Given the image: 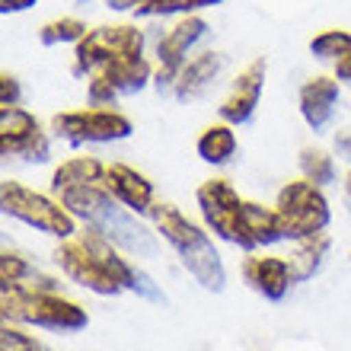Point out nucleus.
<instances>
[{"instance_id": "c756f323", "label": "nucleus", "mask_w": 351, "mask_h": 351, "mask_svg": "<svg viewBox=\"0 0 351 351\" xmlns=\"http://www.w3.org/2000/svg\"><path fill=\"white\" fill-rule=\"evenodd\" d=\"M106 7L115 13H134V16H150L154 0H106Z\"/></svg>"}, {"instance_id": "f8f14e48", "label": "nucleus", "mask_w": 351, "mask_h": 351, "mask_svg": "<svg viewBox=\"0 0 351 351\" xmlns=\"http://www.w3.org/2000/svg\"><path fill=\"white\" fill-rule=\"evenodd\" d=\"M265 71H268L265 58H256V61H250V64L237 74L230 93L223 96L221 109H217L223 121H230V125H246V121L256 115L259 99H262V86H265Z\"/></svg>"}, {"instance_id": "1a4fd4ad", "label": "nucleus", "mask_w": 351, "mask_h": 351, "mask_svg": "<svg viewBox=\"0 0 351 351\" xmlns=\"http://www.w3.org/2000/svg\"><path fill=\"white\" fill-rule=\"evenodd\" d=\"M195 202H198V211L211 233H217L221 240L233 243L240 250H256L246 233V223H243V198L227 179L202 182L195 192Z\"/></svg>"}, {"instance_id": "f704fd0d", "label": "nucleus", "mask_w": 351, "mask_h": 351, "mask_svg": "<svg viewBox=\"0 0 351 351\" xmlns=\"http://www.w3.org/2000/svg\"><path fill=\"white\" fill-rule=\"evenodd\" d=\"M345 195H348V202H351V169L345 173Z\"/></svg>"}, {"instance_id": "aec40b11", "label": "nucleus", "mask_w": 351, "mask_h": 351, "mask_svg": "<svg viewBox=\"0 0 351 351\" xmlns=\"http://www.w3.org/2000/svg\"><path fill=\"white\" fill-rule=\"evenodd\" d=\"M90 182H106V163H99L96 157H71L51 173V192L55 195Z\"/></svg>"}, {"instance_id": "ddd939ff", "label": "nucleus", "mask_w": 351, "mask_h": 351, "mask_svg": "<svg viewBox=\"0 0 351 351\" xmlns=\"http://www.w3.org/2000/svg\"><path fill=\"white\" fill-rule=\"evenodd\" d=\"M243 281L265 300H281L294 285V268L285 256H250L243 262Z\"/></svg>"}, {"instance_id": "f3484780", "label": "nucleus", "mask_w": 351, "mask_h": 351, "mask_svg": "<svg viewBox=\"0 0 351 351\" xmlns=\"http://www.w3.org/2000/svg\"><path fill=\"white\" fill-rule=\"evenodd\" d=\"M0 281H3V291H55L58 294V287H61L58 278L45 275L42 268H36L16 252L0 256Z\"/></svg>"}, {"instance_id": "7ed1b4c3", "label": "nucleus", "mask_w": 351, "mask_h": 351, "mask_svg": "<svg viewBox=\"0 0 351 351\" xmlns=\"http://www.w3.org/2000/svg\"><path fill=\"white\" fill-rule=\"evenodd\" d=\"M147 217H150V223H154V230H157L176 250V256L182 259L185 271H189L204 291L221 294L223 287H227V271H223L221 252L214 250L211 237H208L198 223L189 221L176 204H167V202H154Z\"/></svg>"}, {"instance_id": "4be33fe9", "label": "nucleus", "mask_w": 351, "mask_h": 351, "mask_svg": "<svg viewBox=\"0 0 351 351\" xmlns=\"http://www.w3.org/2000/svg\"><path fill=\"white\" fill-rule=\"evenodd\" d=\"M332 240L326 237V233H316L310 240H300L297 243L294 256H291V268H294V281H306V278H313L319 268H323V259L326 252H329Z\"/></svg>"}, {"instance_id": "473e14b6", "label": "nucleus", "mask_w": 351, "mask_h": 351, "mask_svg": "<svg viewBox=\"0 0 351 351\" xmlns=\"http://www.w3.org/2000/svg\"><path fill=\"white\" fill-rule=\"evenodd\" d=\"M335 77H339V84H348L351 86V51L335 61Z\"/></svg>"}, {"instance_id": "c85d7f7f", "label": "nucleus", "mask_w": 351, "mask_h": 351, "mask_svg": "<svg viewBox=\"0 0 351 351\" xmlns=\"http://www.w3.org/2000/svg\"><path fill=\"white\" fill-rule=\"evenodd\" d=\"M131 291L138 297H144V300H150V304H167V297H163V291L157 287V281L147 275V271H134V285H131Z\"/></svg>"}, {"instance_id": "4468645a", "label": "nucleus", "mask_w": 351, "mask_h": 351, "mask_svg": "<svg viewBox=\"0 0 351 351\" xmlns=\"http://www.w3.org/2000/svg\"><path fill=\"white\" fill-rule=\"evenodd\" d=\"M339 96H342V84L339 77H326L316 74L310 77L300 93H297V106H300V115L313 131H323L335 115V106H339Z\"/></svg>"}, {"instance_id": "9d476101", "label": "nucleus", "mask_w": 351, "mask_h": 351, "mask_svg": "<svg viewBox=\"0 0 351 351\" xmlns=\"http://www.w3.org/2000/svg\"><path fill=\"white\" fill-rule=\"evenodd\" d=\"M211 32L208 19H202L198 13L192 16H182L179 23L167 29V36L157 38V71H154V86L160 93H173L176 77L182 71V64L189 61V51H192L204 36Z\"/></svg>"}, {"instance_id": "9b49d317", "label": "nucleus", "mask_w": 351, "mask_h": 351, "mask_svg": "<svg viewBox=\"0 0 351 351\" xmlns=\"http://www.w3.org/2000/svg\"><path fill=\"white\" fill-rule=\"evenodd\" d=\"M0 150L3 157H19L26 163H45L51 157V141L38 119L23 106H0Z\"/></svg>"}, {"instance_id": "f257e3e1", "label": "nucleus", "mask_w": 351, "mask_h": 351, "mask_svg": "<svg viewBox=\"0 0 351 351\" xmlns=\"http://www.w3.org/2000/svg\"><path fill=\"white\" fill-rule=\"evenodd\" d=\"M55 262L71 281H77L80 287L102 297H115L121 291H131L134 271H138L128 259L119 256L115 243L109 237H102L90 223L84 230H77L74 237L61 240V246L55 250Z\"/></svg>"}, {"instance_id": "423d86ee", "label": "nucleus", "mask_w": 351, "mask_h": 351, "mask_svg": "<svg viewBox=\"0 0 351 351\" xmlns=\"http://www.w3.org/2000/svg\"><path fill=\"white\" fill-rule=\"evenodd\" d=\"M0 204H3V214L48 233V237L67 240V237L77 233V217L67 211L64 204L36 192V189H26L23 182L3 179V185H0Z\"/></svg>"}, {"instance_id": "f03ea898", "label": "nucleus", "mask_w": 351, "mask_h": 351, "mask_svg": "<svg viewBox=\"0 0 351 351\" xmlns=\"http://www.w3.org/2000/svg\"><path fill=\"white\" fill-rule=\"evenodd\" d=\"M58 202L67 211L80 217L84 223L96 227L102 237H109L119 250L131 252V256H157L160 233H150L144 223L138 221V214L128 211L125 204L109 192L106 182H90V185H74L58 192Z\"/></svg>"}, {"instance_id": "6e6552de", "label": "nucleus", "mask_w": 351, "mask_h": 351, "mask_svg": "<svg viewBox=\"0 0 351 351\" xmlns=\"http://www.w3.org/2000/svg\"><path fill=\"white\" fill-rule=\"evenodd\" d=\"M131 119L112 106H90V109L58 112L51 119V134L67 144H112L131 138Z\"/></svg>"}, {"instance_id": "39448f33", "label": "nucleus", "mask_w": 351, "mask_h": 351, "mask_svg": "<svg viewBox=\"0 0 351 351\" xmlns=\"http://www.w3.org/2000/svg\"><path fill=\"white\" fill-rule=\"evenodd\" d=\"M275 214L281 223V237L285 240H310L316 233L329 227V198L323 195V185L310 182V179H294L278 192Z\"/></svg>"}, {"instance_id": "bb28decb", "label": "nucleus", "mask_w": 351, "mask_h": 351, "mask_svg": "<svg viewBox=\"0 0 351 351\" xmlns=\"http://www.w3.org/2000/svg\"><path fill=\"white\" fill-rule=\"evenodd\" d=\"M0 348L3 351H51L45 342H38L36 335H26L23 329L10 326V319L0 329Z\"/></svg>"}, {"instance_id": "2f4dec72", "label": "nucleus", "mask_w": 351, "mask_h": 351, "mask_svg": "<svg viewBox=\"0 0 351 351\" xmlns=\"http://www.w3.org/2000/svg\"><path fill=\"white\" fill-rule=\"evenodd\" d=\"M332 147L342 160H351V128H339L332 138Z\"/></svg>"}, {"instance_id": "0eeeda50", "label": "nucleus", "mask_w": 351, "mask_h": 351, "mask_svg": "<svg viewBox=\"0 0 351 351\" xmlns=\"http://www.w3.org/2000/svg\"><path fill=\"white\" fill-rule=\"evenodd\" d=\"M144 45H147L144 29L131 26V23L96 26L74 45V67L71 71L77 77H93L96 71H102L106 64L125 55H144Z\"/></svg>"}, {"instance_id": "5701e85b", "label": "nucleus", "mask_w": 351, "mask_h": 351, "mask_svg": "<svg viewBox=\"0 0 351 351\" xmlns=\"http://www.w3.org/2000/svg\"><path fill=\"white\" fill-rule=\"evenodd\" d=\"M86 32L90 29H86V23L80 16H58L48 19L45 26L38 29V42L42 45H77Z\"/></svg>"}, {"instance_id": "6ab92c4d", "label": "nucleus", "mask_w": 351, "mask_h": 351, "mask_svg": "<svg viewBox=\"0 0 351 351\" xmlns=\"http://www.w3.org/2000/svg\"><path fill=\"white\" fill-rule=\"evenodd\" d=\"M237 125L230 121H221V125H211V128L202 131V138L195 144L198 150V157L204 163H211V167H223V163H230L237 157V150H240V141H237Z\"/></svg>"}, {"instance_id": "72a5a7b5", "label": "nucleus", "mask_w": 351, "mask_h": 351, "mask_svg": "<svg viewBox=\"0 0 351 351\" xmlns=\"http://www.w3.org/2000/svg\"><path fill=\"white\" fill-rule=\"evenodd\" d=\"M38 0H0V13H23V10L36 7Z\"/></svg>"}, {"instance_id": "2eb2a0df", "label": "nucleus", "mask_w": 351, "mask_h": 351, "mask_svg": "<svg viewBox=\"0 0 351 351\" xmlns=\"http://www.w3.org/2000/svg\"><path fill=\"white\" fill-rule=\"evenodd\" d=\"M106 185L128 211L147 214L154 208V182L128 163H109L106 167Z\"/></svg>"}, {"instance_id": "393cba45", "label": "nucleus", "mask_w": 351, "mask_h": 351, "mask_svg": "<svg viewBox=\"0 0 351 351\" xmlns=\"http://www.w3.org/2000/svg\"><path fill=\"white\" fill-rule=\"evenodd\" d=\"M310 51L319 61H332L335 64L339 58L351 51V32L348 29H326V32L310 38Z\"/></svg>"}, {"instance_id": "a211bd4d", "label": "nucleus", "mask_w": 351, "mask_h": 351, "mask_svg": "<svg viewBox=\"0 0 351 351\" xmlns=\"http://www.w3.org/2000/svg\"><path fill=\"white\" fill-rule=\"evenodd\" d=\"M154 71H157V67L150 64L144 55H125V58H119V61L106 64L102 71H96V74L109 77V84L119 90V96H134V93H141L154 80Z\"/></svg>"}, {"instance_id": "a878e982", "label": "nucleus", "mask_w": 351, "mask_h": 351, "mask_svg": "<svg viewBox=\"0 0 351 351\" xmlns=\"http://www.w3.org/2000/svg\"><path fill=\"white\" fill-rule=\"evenodd\" d=\"M223 0H154L150 16H192L198 10L217 7Z\"/></svg>"}, {"instance_id": "dca6fc26", "label": "nucleus", "mask_w": 351, "mask_h": 351, "mask_svg": "<svg viewBox=\"0 0 351 351\" xmlns=\"http://www.w3.org/2000/svg\"><path fill=\"white\" fill-rule=\"evenodd\" d=\"M221 71H223V55L221 51H198V55H192L182 64V71H179V77H176L173 96L176 99H182V102L202 96V93L217 80Z\"/></svg>"}, {"instance_id": "20e7f679", "label": "nucleus", "mask_w": 351, "mask_h": 351, "mask_svg": "<svg viewBox=\"0 0 351 351\" xmlns=\"http://www.w3.org/2000/svg\"><path fill=\"white\" fill-rule=\"evenodd\" d=\"M3 316L51 332H80L90 323L84 306L55 291H3Z\"/></svg>"}, {"instance_id": "7c9ffc66", "label": "nucleus", "mask_w": 351, "mask_h": 351, "mask_svg": "<svg viewBox=\"0 0 351 351\" xmlns=\"http://www.w3.org/2000/svg\"><path fill=\"white\" fill-rule=\"evenodd\" d=\"M19 80L13 74H0V106H19Z\"/></svg>"}, {"instance_id": "b1692460", "label": "nucleus", "mask_w": 351, "mask_h": 351, "mask_svg": "<svg viewBox=\"0 0 351 351\" xmlns=\"http://www.w3.org/2000/svg\"><path fill=\"white\" fill-rule=\"evenodd\" d=\"M300 173H304V179H310V182H316V185H332L335 182V157L329 150L310 144V147L300 150Z\"/></svg>"}, {"instance_id": "412c9836", "label": "nucleus", "mask_w": 351, "mask_h": 351, "mask_svg": "<svg viewBox=\"0 0 351 351\" xmlns=\"http://www.w3.org/2000/svg\"><path fill=\"white\" fill-rule=\"evenodd\" d=\"M243 223H246V233H250V240L256 250L285 240L275 208H265V204H259V202H246V198H243Z\"/></svg>"}, {"instance_id": "cd10ccee", "label": "nucleus", "mask_w": 351, "mask_h": 351, "mask_svg": "<svg viewBox=\"0 0 351 351\" xmlns=\"http://www.w3.org/2000/svg\"><path fill=\"white\" fill-rule=\"evenodd\" d=\"M86 96H90V106H115L119 90L109 84V77L106 74H93L90 86H86Z\"/></svg>"}]
</instances>
